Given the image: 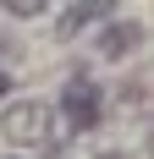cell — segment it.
<instances>
[{
    "label": "cell",
    "instance_id": "52a82bcc",
    "mask_svg": "<svg viewBox=\"0 0 154 159\" xmlns=\"http://www.w3.org/2000/svg\"><path fill=\"white\" fill-rule=\"evenodd\" d=\"M99 159H116V154H99Z\"/></svg>",
    "mask_w": 154,
    "mask_h": 159
},
{
    "label": "cell",
    "instance_id": "5b68a950",
    "mask_svg": "<svg viewBox=\"0 0 154 159\" xmlns=\"http://www.w3.org/2000/svg\"><path fill=\"white\" fill-rule=\"evenodd\" d=\"M39 11H44L39 0H11V16H39Z\"/></svg>",
    "mask_w": 154,
    "mask_h": 159
},
{
    "label": "cell",
    "instance_id": "277c9868",
    "mask_svg": "<svg viewBox=\"0 0 154 159\" xmlns=\"http://www.w3.org/2000/svg\"><path fill=\"white\" fill-rule=\"evenodd\" d=\"M138 39H143V33H138V22H127V28H110V33H105V55H121V49H132Z\"/></svg>",
    "mask_w": 154,
    "mask_h": 159
},
{
    "label": "cell",
    "instance_id": "8992f818",
    "mask_svg": "<svg viewBox=\"0 0 154 159\" xmlns=\"http://www.w3.org/2000/svg\"><path fill=\"white\" fill-rule=\"evenodd\" d=\"M6 93H11V77H6V71H0V99H6Z\"/></svg>",
    "mask_w": 154,
    "mask_h": 159
},
{
    "label": "cell",
    "instance_id": "3957f363",
    "mask_svg": "<svg viewBox=\"0 0 154 159\" xmlns=\"http://www.w3.org/2000/svg\"><path fill=\"white\" fill-rule=\"evenodd\" d=\"M94 16H110V6H105V0H94V6H72V11L61 16V33H77L83 22H94Z\"/></svg>",
    "mask_w": 154,
    "mask_h": 159
},
{
    "label": "cell",
    "instance_id": "7a4b0ae2",
    "mask_svg": "<svg viewBox=\"0 0 154 159\" xmlns=\"http://www.w3.org/2000/svg\"><path fill=\"white\" fill-rule=\"evenodd\" d=\"M44 104H39V99H22V104H17V110H6V137H11V143H39V137H44Z\"/></svg>",
    "mask_w": 154,
    "mask_h": 159
},
{
    "label": "cell",
    "instance_id": "6da1fadb",
    "mask_svg": "<svg viewBox=\"0 0 154 159\" xmlns=\"http://www.w3.org/2000/svg\"><path fill=\"white\" fill-rule=\"evenodd\" d=\"M61 115H66V126H77V132H88L94 121H99V93H94V82H83V77L66 82V93H61Z\"/></svg>",
    "mask_w": 154,
    "mask_h": 159
}]
</instances>
